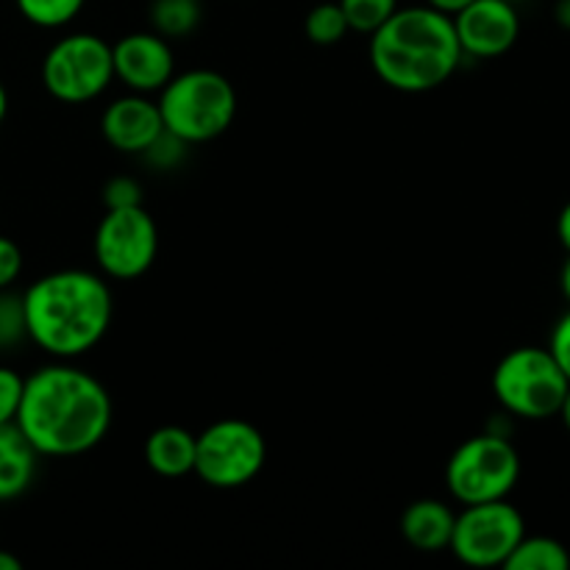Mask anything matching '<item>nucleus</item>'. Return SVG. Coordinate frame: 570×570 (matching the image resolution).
Instances as JSON below:
<instances>
[{
  "instance_id": "obj_1",
  "label": "nucleus",
  "mask_w": 570,
  "mask_h": 570,
  "mask_svg": "<svg viewBox=\"0 0 570 570\" xmlns=\"http://www.w3.org/2000/svg\"><path fill=\"white\" fill-rule=\"evenodd\" d=\"M115 421V404L100 379L72 360L37 367L22 382L17 429L39 456L70 460L98 449Z\"/></svg>"
},
{
  "instance_id": "obj_2",
  "label": "nucleus",
  "mask_w": 570,
  "mask_h": 570,
  "mask_svg": "<svg viewBox=\"0 0 570 570\" xmlns=\"http://www.w3.org/2000/svg\"><path fill=\"white\" fill-rule=\"evenodd\" d=\"M28 343L53 360H78L106 337L115 298L104 273L65 267L22 293Z\"/></svg>"
},
{
  "instance_id": "obj_3",
  "label": "nucleus",
  "mask_w": 570,
  "mask_h": 570,
  "mask_svg": "<svg viewBox=\"0 0 570 570\" xmlns=\"http://www.w3.org/2000/svg\"><path fill=\"white\" fill-rule=\"evenodd\" d=\"M454 20L432 6H399L371 33V67L379 81L406 95L443 87L462 65Z\"/></svg>"
},
{
  "instance_id": "obj_4",
  "label": "nucleus",
  "mask_w": 570,
  "mask_h": 570,
  "mask_svg": "<svg viewBox=\"0 0 570 570\" xmlns=\"http://www.w3.org/2000/svg\"><path fill=\"white\" fill-rule=\"evenodd\" d=\"M159 115L165 131L193 145L212 142L232 128L237 117V89L223 72L198 67L176 72L159 89Z\"/></svg>"
},
{
  "instance_id": "obj_5",
  "label": "nucleus",
  "mask_w": 570,
  "mask_h": 570,
  "mask_svg": "<svg viewBox=\"0 0 570 570\" xmlns=\"http://www.w3.org/2000/svg\"><path fill=\"white\" fill-rule=\"evenodd\" d=\"M570 390L568 376L549 348L510 351L493 371V393L501 410L523 421H546L560 415V406Z\"/></svg>"
},
{
  "instance_id": "obj_6",
  "label": "nucleus",
  "mask_w": 570,
  "mask_h": 570,
  "mask_svg": "<svg viewBox=\"0 0 570 570\" xmlns=\"http://www.w3.org/2000/svg\"><path fill=\"white\" fill-rule=\"evenodd\" d=\"M518 479L521 456L507 434L484 432L465 440L445 465V488L462 507L507 499Z\"/></svg>"
},
{
  "instance_id": "obj_7",
  "label": "nucleus",
  "mask_w": 570,
  "mask_h": 570,
  "mask_svg": "<svg viewBox=\"0 0 570 570\" xmlns=\"http://www.w3.org/2000/svg\"><path fill=\"white\" fill-rule=\"evenodd\" d=\"M267 462V440L243 417H223L195 434V476L215 490L254 482Z\"/></svg>"
},
{
  "instance_id": "obj_8",
  "label": "nucleus",
  "mask_w": 570,
  "mask_h": 570,
  "mask_svg": "<svg viewBox=\"0 0 570 570\" xmlns=\"http://www.w3.org/2000/svg\"><path fill=\"white\" fill-rule=\"evenodd\" d=\"M111 81V45L98 33H67L42 59V83L59 104H89L100 98Z\"/></svg>"
},
{
  "instance_id": "obj_9",
  "label": "nucleus",
  "mask_w": 570,
  "mask_h": 570,
  "mask_svg": "<svg viewBox=\"0 0 570 570\" xmlns=\"http://www.w3.org/2000/svg\"><path fill=\"white\" fill-rule=\"evenodd\" d=\"M95 265L106 278L134 282L154 267L159 254V228L145 206L106 209L92 239Z\"/></svg>"
},
{
  "instance_id": "obj_10",
  "label": "nucleus",
  "mask_w": 570,
  "mask_h": 570,
  "mask_svg": "<svg viewBox=\"0 0 570 570\" xmlns=\"http://www.w3.org/2000/svg\"><path fill=\"white\" fill-rule=\"evenodd\" d=\"M523 534V515L507 499L465 504L454 518L449 551L462 566L504 568L507 557L515 551Z\"/></svg>"
},
{
  "instance_id": "obj_11",
  "label": "nucleus",
  "mask_w": 570,
  "mask_h": 570,
  "mask_svg": "<svg viewBox=\"0 0 570 570\" xmlns=\"http://www.w3.org/2000/svg\"><path fill=\"white\" fill-rule=\"evenodd\" d=\"M451 20L468 59H499L521 37V14L510 0H473Z\"/></svg>"
},
{
  "instance_id": "obj_12",
  "label": "nucleus",
  "mask_w": 570,
  "mask_h": 570,
  "mask_svg": "<svg viewBox=\"0 0 570 570\" xmlns=\"http://www.w3.org/2000/svg\"><path fill=\"white\" fill-rule=\"evenodd\" d=\"M111 67L128 92L156 95L176 76V53L156 31H134L111 45Z\"/></svg>"
},
{
  "instance_id": "obj_13",
  "label": "nucleus",
  "mask_w": 570,
  "mask_h": 570,
  "mask_svg": "<svg viewBox=\"0 0 570 570\" xmlns=\"http://www.w3.org/2000/svg\"><path fill=\"white\" fill-rule=\"evenodd\" d=\"M165 131L159 104L150 95L128 92L115 98L100 117V134L117 154L142 156L159 134Z\"/></svg>"
},
{
  "instance_id": "obj_14",
  "label": "nucleus",
  "mask_w": 570,
  "mask_h": 570,
  "mask_svg": "<svg viewBox=\"0 0 570 570\" xmlns=\"http://www.w3.org/2000/svg\"><path fill=\"white\" fill-rule=\"evenodd\" d=\"M456 512L440 499H417L401 515V534L406 543L423 554L449 551Z\"/></svg>"
},
{
  "instance_id": "obj_15",
  "label": "nucleus",
  "mask_w": 570,
  "mask_h": 570,
  "mask_svg": "<svg viewBox=\"0 0 570 570\" xmlns=\"http://www.w3.org/2000/svg\"><path fill=\"white\" fill-rule=\"evenodd\" d=\"M39 454L17 423L0 426V504L20 499L37 479Z\"/></svg>"
},
{
  "instance_id": "obj_16",
  "label": "nucleus",
  "mask_w": 570,
  "mask_h": 570,
  "mask_svg": "<svg viewBox=\"0 0 570 570\" xmlns=\"http://www.w3.org/2000/svg\"><path fill=\"white\" fill-rule=\"evenodd\" d=\"M145 465L165 479H181L195 471V434L184 426H159L145 440Z\"/></svg>"
},
{
  "instance_id": "obj_17",
  "label": "nucleus",
  "mask_w": 570,
  "mask_h": 570,
  "mask_svg": "<svg viewBox=\"0 0 570 570\" xmlns=\"http://www.w3.org/2000/svg\"><path fill=\"white\" fill-rule=\"evenodd\" d=\"M507 570H568L570 554L566 546L554 538H527L523 534L521 543L515 546L504 562Z\"/></svg>"
},
{
  "instance_id": "obj_18",
  "label": "nucleus",
  "mask_w": 570,
  "mask_h": 570,
  "mask_svg": "<svg viewBox=\"0 0 570 570\" xmlns=\"http://www.w3.org/2000/svg\"><path fill=\"white\" fill-rule=\"evenodd\" d=\"M200 26L198 0H154L150 3V31L165 39H184Z\"/></svg>"
},
{
  "instance_id": "obj_19",
  "label": "nucleus",
  "mask_w": 570,
  "mask_h": 570,
  "mask_svg": "<svg viewBox=\"0 0 570 570\" xmlns=\"http://www.w3.org/2000/svg\"><path fill=\"white\" fill-rule=\"evenodd\" d=\"M348 20H345L340 3H317L306 11L304 20V33L309 42L321 45V48H328V45H337L348 37Z\"/></svg>"
},
{
  "instance_id": "obj_20",
  "label": "nucleus",
  "mask_w": 570,
  "mask_h": 570,
  "mask_svg": "<svg viewBox=\"0 0 570 570\" xmlns=\"http://www.w3.org/2000/svg\"><path fill=\"white\" fill-rule=\"evenodd\" d=\"M17 11L37 28H65L83 11L87 0H14Z\"/></svg>"
},
{
  "instance_id": "obj_21",
  "label": "nucleus",
  "mask_w": 570,
  "mask_h": 570,
  "mask_svg": "<svg viewBox=\"0 0 570 570\" xmlns=\"http://www.w3.org/2000/svg\"><path fill=\"white\" fill-rule=\"evenodd\" d=\"M337 3L348 20L351 31L371 37L376 28H382L395 14L401 0H337Z\"/></svg>"
},
{
  "instance_id": "obj_22",
  "label": "nucleus",
  "mask_w": 570,
  "mask_h": 570,
  "mask_svg": "<svg viewBox=\"0 0 570 570\" xmlns=\"http://www.w3.org/2000/svg\"><path fill=\"white\" fill-rule=\"evenodd\" d=\"M22 343H28L22 295L0 289V351H14Z\"/></svg>"
},
{
  "instance_id": "obj_23",
  "label": "nucleus",
  "mask_w": 570,
  "mask_h": 570,
  "mask_svg": "<svg viewBox=\"0 0 570 570\" xmlns=\"http://www.w3.org/2000/svg\"><path fill=\"white\" fill-rule=\"evenodd\" d=\"M187 150H189V145L184 142V139H178L176 134H170V131H161L159 137L150 142V148L139 156V159L148 161L154 170L165 173V170H176V167L187 159Z\"/></svg>"
},
{
  "instance_id": "obj_24",
  "label": "nucleus",
  "mask_w": 570,
  "mask_h": 570,
  "mask_svg": "<svg viewBox=\"0 0 570 570\" xmlns=\"http://www.w3.org/2000/svg\"><path fill=\"white\" fill-rule=\"evenodd\" d=\"M104 198L106 209H128V206H142V187L134 176H115L104 184Z\"/></svg>"
},
{
  "instance_id": "obj_25",
  "label": "nucleus",
  "mask_w": 570,
  "mask_h": 570,
  "mask_svg": "<svg viewBox=\"0 0 570 570\" xmlns=\"http://www.w3.org/2000/svg\"><path fill=\"white\" fill-rule=\"evenodd\" d=\"M22 382H26V376H20L14 367L0 365V426L14 423L17 406L22 399Z\"/></svg>"
},
{
  "instance_id": "obj_26",
  "label": "nucleus",
  "mask_w": 570,
  "mask_h": 570,
  "mask_svg": "<svg viewBox=\"0 0 570 570\" xmlns=\"http://www.w3.org/2000/svg\"><path fill=\"white\" fill-rule=\"evenodd\" d=\"M22 276V250L11 237L0 234V289H11Z\"/></svg>"
},
{
  "instance_id": "obj_27",
  "label": "nucleus",
  "mask_w": 570,
  "mask_h": 570,
  "mask_svg": "<svg viewBox=\"0 0 570 570\" xmlns=\"http://www.w3.org/2000/svg\"><path fill=\"white\" fill-rule=\"evenodd\" d=\"M549 351H551V356H554L557 365L562 367V373H566L568 382H570V312H568V315H562L560 321H557L554 332H551Z\"/></svg>"
},
{
  "instance_id": "obj_28",
  "label": "nucleus",
  "mask_w": 570,
  "mask_h": 570,
  "mask_svg": "<svg viewBox=\"0 0 570 570\" xmlns=\"http://www.w3.org/2000/svg\"><path fill=\"white\" fill-rule=\"evenodd\" d=\"M468 3H473V0H426V6H432V9L443 11V14H449V17L460 14Z\"/></svg>"
},
{
  "instance_id": "obj_29",
  "label": "nucleus",
  "mask_w": 570,
  "mask_h": 570,
  "mask_svg": "<svg viewBox=\"0 0 570 570\" xmlns=\"http://www.w3.org/2000/svg\"><path fill=\"white\" fill-rule=\"evenodd\" d=\"M557 237H560V243L566 245V250L570 254V200L566 204V209L560 212V220H557Z\"/></svg>"
},
{
  "instance_id": "obj_30",
  "label": "nucleus",
  "mask_w": 570,
  "mask_h": 570,
  "mask_svg": "<svg viewBox=\"0 0 570 570\" xmlns=\"http://www.w3.org/2000/svg\"><path fill=\"white\" fill-rule=\"evenodd\" d=\"M554 17H557V22H560L562 28H568V31H570V0H557Z\"/></svg>"
},
{
  "instance_id": "obj_31",
  "label": "nucleus",
  "mask_w": 570,
  "mask_h": 570,
  "mask_svg": "<svg viewBox=\"0 0 570 570\" xmlns=\"http://www.w3.org/2000/svg\"><path fill=\"white\" fill-rule=\"evenodd\" d=\"M20 568H22V562L17 560V557L11 554V551L0 549V570H20Z\"/></svg>"
},
{
  "instance_id": "obj_32",
  "label": "nucleus",
  "mask_w": 570,
  "mask_h": 570,
  "mask_svg": "<svg viewBox=\"0 0 570 570\" xmlns=\"http://www.w3.org/2000/svg\"><path fill=\"white\" fill-rule=\"evenodd\" d=\"M560 287H562V295H566L568 304H570V256H568L566 265H562V273H560Z\"/></svg>"
},
{
  "instance_id": "obj_33",
  "label": "nucleus",
  "mask_w": 570,
  "mask_h": 570,
  "mask_svg": "<svg viewBox=\"0 0 570 570\" xmlns=\"http://www.w3.org/2000/svg\"><path fill=\"white\" fill-rule=\"evenodd\" d=\"M6 115H9V92H6L3 81H0V126H3Z\"/></svg>"
},
{
  "instance_id": "obj_34",
  "label": "nucleus",
  "mask_w": 570,
  "mask_h": 570,
  "mask_svg": "<svg viewBox=\"0 0 570 570\" xmlns=\"http://www.w3.org/2000/svg\"><path fill=\"white\" fill-rule=\"evenodd\" d=\"M560 415H562V421H566V429L570 432V390H568L566 401H562V406H560Z\"/></svg>"
},
{
  "instance_id": "obj_35",
  "label": "nucleus",
  "mask_w": 570,
  "mask_h": 570,
  "mask_svg": "<svg viewBox=\"0 0 570 570\" xmlns=\"http://www.w3.org/2000/svg\"><path fill=\"white\" fill-rule=\"evenodd\" d=\"M510 3H515V6H518V0H510Z\"/></svg>"
},
{
  "instance_id": "obj_36",
  "label": "nucleus",
  "mask_w": 570,
  "mask_h": 570,
  "mask_svg": "<svg viewBox=\"0 0 570 570\" xmlns=\"http://www.w3.org/2000/svg\"><path fill=\"white\" fill-rule=\"evenodd\" d=\"M198 3H204V0H198Z\"/></svg>"
}]
</instances>
